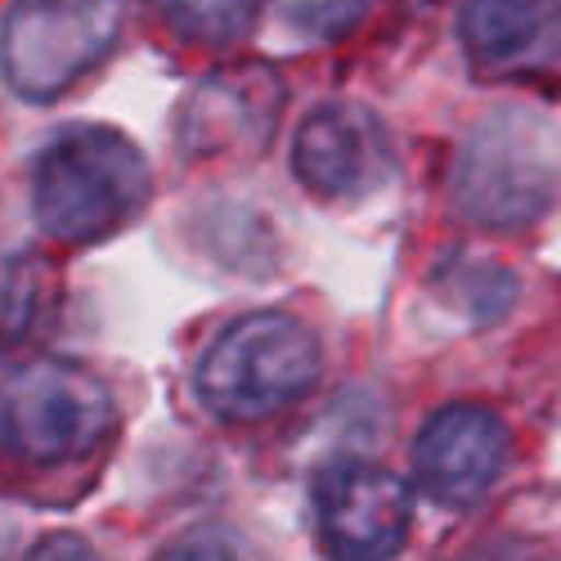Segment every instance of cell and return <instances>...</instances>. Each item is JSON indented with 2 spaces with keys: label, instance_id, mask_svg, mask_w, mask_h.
I'll list each match as a JSON object with an SVG mask.
<instances>
[{
  "label": "cell",
  "instance_id": "obj_1",
  "mask_svg": "<svg viewBox=\"0 0 561 561\" xmlns=\"http://www.w3.org/2000/svg\"><path fill=\"white\" fill-rule=\"evenodd\" d=\"M149 190V162L130 135L117 126H68L36 153L32 216L55 243L85 248L130 225Z\"/></svg>",
  "mask_w": 561,
  "mask_h": 561
},
{
  "label": "cell",
  "instance_id": "obj_2",
  "mask_svg": "<svg viewBox=\"0 0 561 561\" xmlns=\"http://www.w3.org/2000/svg\"><path fill=\"white\" fill-rule=\"evenodd\" d=\"M557 194V135L539 108L503 104L485 113L449 167L454 207L481 229H526Z\"/></svg>",
  "mask_w": 561,
  "mask_h": 561
},
{
  "label": "cell",
  "instance_id": "obj_3",
  "mask_svg": "<svg viewBox=\"0 0 561 561\" xmlns=\"http://www.w3.org/2000/svg\"><path fill=\"white\" fill-rule=\"evenodd\" d=\"M323 351L310 323L284 310L233 319L203 351L194 391L207 413L225 423H261L306 400L319 382Z\"/></svg>",
  "mask_w": 561,
  "mask_h": 561
},
{
  "label": "cell",
  "instance_id": "obj_4",
  "mask_svg": "<svg viewBox=\"0 0 561 561\" xmlns=\"http://www.w3.org/2000/svg\"><path fill=\"white\" fill-rule=\"evenodd\" d=\"M113 423V391L72 359H32L0 382V449L23 462H72L95 449Z\"/></svg>",
  "mask_w": 561,
  "mask_h": 561
},
{
  "label": "cell",
  "instance_id": "obj_5",
  "mask_svg": "<svg viewBox=\"0 0 561 561\" xmlns=\"http://www.w3.org/2000/svg\"><path fill=\"white\" fill-rule=\"evenodd\" d=\"M122 23V0H14L0 27V72L19 100L50 104L108 59Z\"/></svg>",
  "mask_w": 561,
  "mask_h": 561
},
{
  "label": "cell",
  "instance_id": "obj_6",
  "mask_svg": "<svg viewBox=\"0 0 561 561\" xmlns=\"http://www.w3.org/2000/svg\"><path fill=\"white\" fill-rule=\"evenodd\" d=\"M413 522L409 485L378 462L342 458L314 481V526L333 561H387L404 548Z\"/></svg>",
  "mask_w": 561,
  "mask_h": 561
},
{
  "label": "cell",
  "instance_id": "obj_7",
  "mask_svg": "<svg viewBox=\"0 0 561 561\" xmlns=\"http://www.w3.org/2000/svg\"><path fill=\"white\" fill-rule=\"evenodd\" d=\"M284 113V81L270 64H229L211 72L180 113V149L211 158H252L265 153Z\"/></svg>",
  "mask_w": 561,
  "mask_h": 561
},
{
  "label": "cell",
  "instance_id": "obj_8",
  "mask_svg": "<svg viewBox=\"0 0 561 561\" xmlns=\"http://www.w3.org/2000/svg\"><path fill=\"white\" fill-rule=\"evenodd\" d=\"M391 135L364 104H319L297 126L293 171L314 198H364L391 175Z\"/></svg>",
  "mask_w": 561,
  "mask_h": 561
},
{
  "label": "cell",
  "instance_id": "obj_9",
  "mask_svg": "<svg viewBox=\"0 0 561 561\" xmlns=\"http://www.w3.org/2000/svg\"><path fill=\"white\" fill-rule=\"evenodd\" d=\"M507 462V427L494 409L449 404L413 440V472L440 507L477 503Z\"/></svg>",
  "mask_w": 561,
  "mask_h": 561
},
{
  "label": "cell",
  "instance_id": "obj_10",
  "mask_svg": "<svg viewBox=\"0 0 561 561\" xmlns=\"http://www.w3.org/2000/svg\"><path fill=\"white\" fill-rule=\"evenodd\" d=\"M552 23V0H462L458 36L462 50L485 68L512 64L535 50Z\"/></svg>",
  "mask_w": 561,
  "mask_h": 561
},
{
  "label": "cell",
  "instance_id": "obj_11",
  "mask_svg": "<svg viewBox=\"0 0 561 561\" xmlns=\"http://www.w3.org/2000/svg\"><path fill=\"white\" fill-rule=\"evenodd\" d=\"M50 261L36 252H0V351L23 342L50 301Z\"/></svg>",
  "mask_w": 561,
  "mask_h": 561
},
{
  "label": "cell",
  "instance_id": "obj_12",
  "mask_svg": "<svg viewBox=\"0 0 561 561\" xmlns=\"http://www.w3.org/2000/svg\"><path fill=\"white\" fill-rule=\"evenodd\" d=\"M162 23L194 45H233L252 32L261 0H153Z\"/></svg>",
  "mask_w": 561,
  "mask_h": 561
},
{
  "label": "cell",
  "instance_id": "obj_13",
  "mask_svg": "<svg viewBox=\"0 0 561 561\" xmlns=\"http://www.w3.org/2000/svg\"><path fill=\"white\" fill-rule=\"evenodd\" d=\"M284 5L288 27L314 36V41H337L359 27L368 14V0H278Z\"/></svg>",
  "mask_w": 561,
  "mask_h": 561
},
{
  "label": "cell",
  "instance_id": "obj_14",
  "mask_svg": "<svg viewBox=\"0 0 561 561\" xmlns=\"http://www.w3.org/2000/svg\"><path fill=\"white\" fill-rule=\"evenodd\" d=\"M153 561H239V543L220 526H194L158 548Z\"/></svg>",
  "mask_w": 561,
  "mask_h": 561
},
{
  "label": "cell",
  "instance_id": "obj_15",
  "mask_svg": "<svg viewBox=\"0 0 561 561\" xmlns=\"http://www.w3.org/2000/svg\"><path fill=\"white\" fill-rule=\"evenodd\" d=\"M27 561H100V552L90 548L81 535H50L27 552Z\"/></svg>",
  "mask_w": 561,
  "mask_h": 561
}]
</instances>
